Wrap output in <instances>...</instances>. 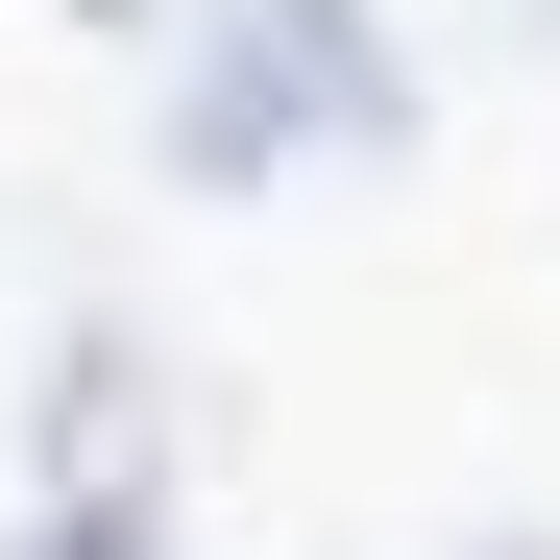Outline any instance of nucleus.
<instances>
[{
  "mask_svg": "<svg viewBox=\"0 0 560 560\" xmlns=\"http://www.w3.org/2000/svg\"><path fill=\"white\" fill-rule=\"evenodd\" d=\"M293 147L390 171V147H415V73H390V25H365V0H220L196 98H171V171H196V196H268Z\"/></svg>",
  "mask_w": 560,
  "mask_h": 560,
  "instance_id": "nucleus-1",
  "label": "nucleus"
},
{
  "mask_svg": "<svg viewBox=\"0 0 560 560\" xmlns=\"http://www.w3.org/2000/svg\"><path fill=\"white\" fill-rule=\"evenodd\" d=\"M25 512H98V536H171V365L98 317L49 341V415H25Z\"/></svg>",
  "mask_w": 560,
  "mask_h": 560,
  "instance_id": "nucleus-2",
  "label": "nucleus"
},
{
  "mask_svg": "<svg viewBox=\"0 0 560 560\" xmlns=\"http://www.w3.org/2000/svg\"><path fill=\"white\" fill-rule=\"evenodd\" d=\"M0 560H171V536H98V512H25V536H0Z\"/></svg>",
  "mask_w": 560,
  "mask_h": 560,
  "instance_id": "nucleus-3",
  "label": "nucleus"
},
{
  "mask_svg": "<svg viewBox=\"0 0 560 560\" xmlns=\"http://www.w3.org/2000/svg\"><path fill=\"white\" fill-rule=\"evenodd\" d=\"M512 560H536V536H512Z\"/></svg>",
  "mask_w": 560,
  "mask_h": 560,
  "instance_id": "nucleus-4",
  "label": "nucleus"
}]
</instances>
